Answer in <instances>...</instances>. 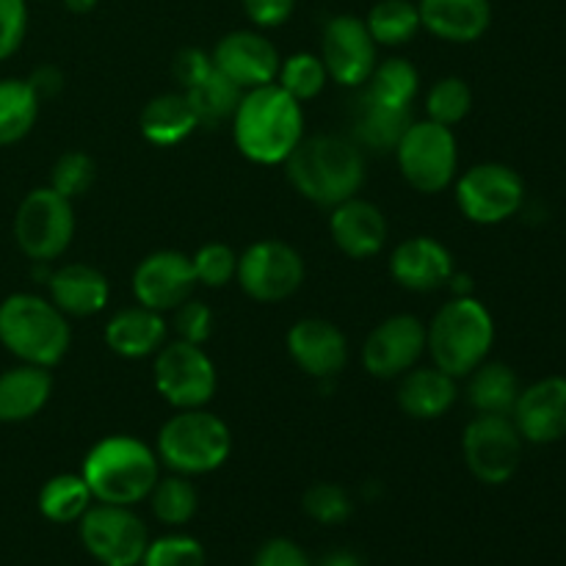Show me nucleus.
Listing matches in <instances>:
<instances>
[{"label": "nucleus", "instance_id": "1", "mask_svg": "<svg viewBox=\"0 0 566 566\" xmlns=\"http://www.w3.org/2000/svg\"><path fill=\"white\" fill-rule=\"evenodd\" d=\"M232 138L252 164H285L304 138L302 103H296L280 83L243 92L232 116Z\"/></svg>", "mask_w": 566, "mask_h": 566}, {"label": "nucleus", "instance_id": "2", "mask_svg": "<svg viewBox=\"0 0 566 566\" xmlns=\"http://www.w3.org/2000/svg\"><path fill=\"white\" fill-rule=\"evenodd\" d=\"M291 186L321 208L357 197L365 182V149L354 138L310 136L285 160Z\"/></svg>", "mask_w": 566, "mask_h": 566}, {"label": "nucleus", "instance_id": "3", "mask_svg": "<svg viewBox=\"0 0 566 566\" xmlns=\"http://www.w3.org/2000/svg\"><path fill=\"white\" fill-rule=\"evenodd\" d=\"M94 503L136 506L147 501L160 479V459L155 448L130 434H114L88 448L81 468Z\"/></svg>", "mask_w": 566, "mask_h": 566}, {"label": "nucleus", "instance_id": "4", "mask_svg": "<svg viewBox=\"0 0 566 566\" xmlns=\"http://www.w3.org/2000/svg\"><path fill=\"white\" fill-rule=\"evenodd\" d=\"M495 343V321L473 296H453L426 326V352L453 379H464L486 363Z\"/></svg>", "mask_w": 566, "mask_h": 566}, {"label": "nucleus", "instance_id": "5", "mask_svg": "<svg viewBox=\"0 0 566 566\" xmlns=\"http://www.w3.org/2000/svg\"><path fill=\"white\" fill-rule=\"evenodd\" d=\"M0 343L20 363L55 368L70 352L66 315L36 293H11L0 302Z\"/></svg>", "mask_w": 566, "mask_h": 566}, {"label": "nucleus", "instance_id": "6", "mask_svg": "<svg viewBox=\"0 0 566 566\" xmlns=\"http://www.w3.org/2000/svg\"><path fill=\"white\" fill-rule=\"evenodd\" d=\"M155 453L160 464L180 475H205L219 470L232 453L230 426L219 415L199 409H177L158 431Z\"/></svg>", "mask_w": 566, "mask_h": 566}, {"label": "nucleus", "instance_id": "7", "mask_svg": "<svg viewBox=\"0 0 566 566\" xmlns=\"http://www.w3.org/2000/svg\"><path fill=\"white\" fill-rule=\"evenodd\" d=\"M403 180L420 193H440L457 180L459 144L453 127L423 119L412 122L396 147Z\"/></svg>", "mask_w": 566, "mask_h": 566}, {"label": "nucleus", "instance_id": "8", "mask_svg": "<svg viewBox=\"0 0 566 566\" xmlns=\"http://www.w3.org/2000/svg\"><path fill=\"white\" fill-rule=\"evenodd\" d=\"M75 235V210L70 199L53 188H33L25 193L14 216V241L33 263H53L70 249Z\"/></svg>", "mask_w": 566, "mask_h": 566}, {"label": "nucleus", "instance_id": "9", "mask_svg": "<svg viewBox=\"0 0 566 566\" xmlns=\"http://www.w3.org/2000/svg\"><path fill=\"white\" fill-rule=\"evenodd\" d=\"M523 446L512 415H475L462 434L464 464L486 486L514 479L523 462Z\"/></svg>", "mask_w": 566, "mask_h": 566}, {"label": "nucleus", "instance_id": "10", "mask_svg": "<svg viewBox=\"0 0 566 566\" xmlns=\"http://www.w3.org/2000/svg\"><path fill=\"white\" fill-rule=\"evenodd\" d=\"M81 542L99 566H138L149 545V531L130 506L94 503L81 520Z\"/></svg>", "mask_w": 566, "mask_h": 566}, {"label": "nucleus", "instance_id": "11", "mask_svg": "<svg viewBox=\"0 0 566 566\" xmlns=\"http://www.w3.org/2000/svg\"><path fill=\"white\" fill-rule=\"evenodd\" d=\"M155 390L175 409H199L213 398L216 365L202 346L186 340L164 343L155 354Z\"/></svg>", "mask_w": 566, "mask_h": 566}, {"label": "nucleus", "instance_id": "12", "mask_svg": "<svg viewBox=\"0 0 566 566\" xmlns=\"http://www.w3.org/2000/svg\"><path fill=\"white\" fill-rule=\"evenodd\" d=\"M525 202V182L512 166L479 164L457 180V205L473 224H501L520 213Z\"/></svg>", "mask_w": 566, "mask_h": 566}, {"label": "nucleus", "instance_id": "13", "mask_svg": "<svg viewBox=\"0 0 566 566\" xmlns=\"http://www.w3.org/2000/svg\"><path fill=\"white\" fill-rule=\"evenodd\" d=\"M304 260L291 243L258 241L238 258V285L260 304L291 298L304 282Z\"/></svg>", "mask_w": 566, "mask_h": 566}, {"label": "nucleus", "instance_id": "14", "mask_svg": "<svg viewBox=\"0 0 566 566\" xmlns=\"http://www.w3.org/2000/svg\"><path fill=\"white\" fill-rule=\"evenodd\" d=\"M376 50L379 44L357 14H335L321 33V61L332 81L340 86L359 88L368 83L370 72L379 64Z\"/></svg>", "mask_w": 566, "mask_h": 566}, {"label": "nucleus", "instance_id": "15", "mask_svg": "<svg viewBox=\"0 0 566 566\" xmlns=\"http://www.w3.org/2000/svg\"><path fill=\"white\" fill-rule=\"evenodd\" d=\"M193 287H197V274L191 258L171 249L147 254L133 271V296L142 307L155 313H175L193 296Z\"/></svg>", "mask_w": 566, "mask_h": 566}, {"label": "nucleus", "instance_id": "16", "mask_svg": "<svg viewBox=\"0 0 566 566\" xmlns=\"http://www.w3.org/2000/svg\"><path fill=\"white\" fill-rule=\"evenodd\" d=\"M426 354V326L415 315H390L368 335L363 365L376 379H401Z\"/></svg>", "mask_w": 566, "mask_h": 566}, {"label": "nucleus", "instance_id": "17", "mask_svg": "<svg viewBox=\"0 0 566 566\" xmlns=\"http://www.w3.org/2000/svg\"><path fill=\"white\" fill-rule=\"evenodd\" d=\"M210 59L216 70L230 77L241 92L276 83L282 66L274 42L260 31H230L219 39Z\"/></svg>", "mask_w": 566, "mask_h": 566}, {"label": "nucleus", "instance_id": "18", "mask_svg": "<svg viewBox=\"0 0 566 566\" xmlns=\"http://www.w3.org/2000/svg\"><path fill=\"white\" fill-rule=\"evenodd\" d=\"M512 420L525 442L553 446L566 437V376H547L520 390Z\"/></svg>", "mask_w": 566, "mask_h": 566}, {"label": "nucleus", "instance_id": "19", "mask_svg": "<svg viewBox=\"0 0 566 566\" xmlns=\"http://www.w3.org/2000/svg\"><path fill=\"white\" fill-rule=\"evenodd\" d=\"M293 363L313 379H335L348 363V340L332 321L302 318L287 332Z\"/></svg>", "mask_w": 566, "mask_h": 566}, {"label": "nucleus", "instance_id": "20", "mask_svg": "<svg viewBox=\"0 0 566 566\" xmlns=\"http://www.w3.org/2000/svg\"><path fill=\"white\" fill-rule=\"evenodd\" d=\"M390 274L401 287L431 293L448 285L453 276V254L446 243L429 235H415L398 243L390 258Z\"/></svg>", "mask_w": 566, "mask_h": 566}, {"label": "nucleus", "instance_id": "21", "mask_svg": "<svg viewBox=\"0 0 566 566\" xmlns=\"http://www.w3.org/2000/svg\"><path fill=\"white\" fill-rule=\"evenodd\" d=\"M329 232L337 249L354 260L379 254L387 247V235H390L385 213L374 202L359 197H352L332 208Z\"/></svg>", "mask_w": 566, "mask_h": 566}, {"label": "nucleus", "instance_id": "22", "mask_svg": "<svg viewBox=\"0 0 566 566\" xmlns=\"http://www.w3.org/2000/svg\"><path fill=\"white\" fill-rule=\"evenodd\" d=\"M420 28L451 44L479 42L492 25L490 0H418Z\"/></svg>", "mask_w": 566, "mask_h": 566}, {"label": "nucleus", "instance_id": "23", "mask_svg": "<svg viewBox=\"0 0 566 566\" xmlns=\"http://www.w3.org/2000/svg\"><path fill=\"white\" fill-rule=\"evenodd\" d=\"M50 302L64 315L88 318L103 313L111 298V285L105 274L86 263H66L48 276Z\"/></svg>", "mask_w": 566, "mask_h": 566}, {"label": "nucleus", "instance_id": "24", "mask_svg": "<svg viewBox=\"0 0 566 566\" xmlns=\"http://www.w3.org/2000/svg\"><path fill=\"white\" fill-rule=\"evenodd\" d=\"M166 337H169V326H166L164 313L142 307L119 310L114 318L105 324V346L125 359H144L155 357L164 348Z\"/></svg>", "mask_w": 566, "mask_h": 566}, {"label": "nucleus", "instance_id": "25", "mask_svg": "<svg viewBox=\"0 0 566 566\" xmlns=\"http://www.w3.org/2000/svg\"><path fill=\"white\" fill-rule=\"evenodd\" d=\"M53 396L50 368L14 365L0 374V423H25L48 407Z\"/></svg>", "mask_w": 566, "mask_h": 566}, {"label": "nucleus", "instance_id": "26", "mask_svg": "<svg viewBox=\"0 0 566 566\" xmlns=\"http://www.w3.org/2000/svg\"><path fill=\"white\" fill-rule=\"evenodd\" d=\"M459 398L457 379L437 365L412 368L401 376L398 385V407L415 420H437L451 412Z\"/></svg>", "mask_w": 566, "mask_h": 566}, {"label": "nucleus", "instance_id": "27", "mask_svg": "<svg viewBox=\"0 0 566 566\" xmlns=\"http://www.w3.org/2000/svg\"><path fill=\"white\" fill-rule=\"evenodd\" d=\"M412 122V108H392L363 92L354 103L352 114L354 142L370 153H396L398 142Z\"/></svg>", "mask_w": 566, "mask_h": 566}, {"label": "nucleus", "instance_id": "28", "mask_svg": "<svg viewBox=\"0 0 566 566\" xmlns=\"http://www.w3.org/2000/svg\"><path fill=\"white\" fill-rule=\"evenodd\" d=\"M138 127H142V136L155 147H175V144L186 142L199 125L186 94L169 92L158 94L144 105Z\"/></svg>", "mask_w": 566, "mask_h": 566}, {"label": "nucleus", "instance_id": "29", "mask_svg": "<svg viewBox=\"0 0 566 566\" xmlns=\"http://www.w3.org/2000/svg\"><path fill=\"white\" fill-rule=\"evenodd\" d=\"M520 390L517 374L503 363H481L468 374V401L479 415H512Z\"/></svg>", "mask_w": 566, "mask_h": 566}, {"label": "nucleus", "instance_id": "30", "mask_svg": "<svg viewBox=\"0 0 566 566\" xmlns=\"http://www.w3.org/2000/svg\"><path fill=\"white\" fill-rule=\"evenodd\" d=\"M36 92L20 77H0V147L22 142L39 119Z\"/></svg>", "mask_w": 566, "mask_h": 566}, {"label": "nucleus", "instance_id": "31", "mask_svg": "<svg viewBox=\"0 0 566 566\" xmlns=\"http://www.w3.org/2000/svg\"><path fill=\"white\" fill-rule=\"evenodd\" d=\"M94 506V497L81 473L53 475L48 484L39 490V512L44 520L55 525L77 523L88 509Z\"/></svg>", "mask_w": 566, "mask_h": 566}, {"label": "nucleus", "instance_id": "32", "mask_svg": "<svg viewBox=\"0 0 566 566\" xmlns=\"http://www.w3.org/2000/svg\"><path fill=\"white\" fill-rule=\"evenodd\" d=\"M365 25L379 48H401L423 31L415 0H379L370 6Z\"/></svg>", "mask_w": 566, "mask_h": 566}, {"label": "nucleus", "instance_id": "33", "mask_svg": "<svg viewBox=\"0 0 566 566\" xmlns=\"http://www.w3.org/2000/svg\"><path fill=\"white\" fill-rule=\"evenodd\" d=\"M420 75L415 64L401 55L379 61L370 72L368 83H365V94H370L379 103L392 105V108H412L415 97H418Z\"/></svg>", "mask_w": 566, "mask_h": 566}, {"label": "nucleus", "instance_id": "34", "mask_svg": "<svg viewBox=\"0 0 566 566\" xmlns=\"http://www.w3.org/2000/svg\"><path fill=\"white\" fill-rule=\"evenodd\" d=\"M191 103L193 116H197L199 127H216L221 122L232 119L238 111V103H241L243 92L230 81V77L221 75L219 70L210 72L202 83L186 88L182 92Z\"/></svg>", "mask_w": 566, "mask_h": 566}, {"label": "nucleus", "instance_id": "35", "mask_svg": "<svg viewBox=\"0 0 566 566\" xmlns=\"http://www.w3.org/2000/svg\"><path fill=\"white\" fill-rule=\"evenodd\" d=\"M149 506H153L158 523L169 525V528H180V525L191 523L199 509L197 486L191 484L188 475H166V479L155 481L153 492H149Z\"/></svg>", "mask_w": 566, "mask_h": 566}, {"label": "nucleus", "instance_id": "36", "mask_svg": "<svg viewBox=\"0 0 566 566\" xmlns=\"http://www.w3.org/2000/svg\"><path fill=\"white\" fill-rule=\"evenodd\" d=\"M329 72H326L321 55L313 53H293L282 61L276 83L291 94L296 103H307V99L318 97L324 92Z\"/></svg>", "mask_w": 566, "mask_h": 566}, {"label": "nucleus", "instance_id": "37", "mask_svg": "<svg viewBox=\"0 0 566 566\" xmlns=\"http://www.w3.org/2000/svg\"><path fill=\"white\" fill-rule=\"evenodd\" d=\"M470 108H473V92H470L468 81L457 75L440 77L426 97V119L437 122V125H459L470 114Z\"/></svg>", "mask_w": 566, "mask_h": 566}, {"label": "nucleus", "instance_id": "38", "mask_svg": "<svg viewBox=\"0 0 566 566\" xmlns=\"http://www.w3.org/2000/svg\"><path fill=\"white\" fill-rule=\"evenodd\" d=\"M94 175H97V166L81 149H72V153H64L53 164V171H50V188L55 193H61L64 199H77L92 188Z\"/></svg>", "mask_w": 566, "mask_h": 566}, {"label": "nucleus", "instance_id": "39", "mask_svg": "<svg viewBox=\"0 0 566 566\" xmlns=\"http://www.w3.org/2000/svg\"><path fill=\"white\" fill-rule=\"evenodd\" d=\"M302 506L307 512V517L321 525H340L354 512L352 495L340 484H329V481H321V484L310 486L304 492Z\"/></svg>", "mask_w": 566, "mask_h": 566}, {"label": "nucleus", "instance_id": "40", "mask_svg": "<svg viewBox=\"0 0 566 566\" xmlns=\"http://www.w3.org/2000/svg\"><path fill=\"white\" fill-rule=\"evenodd\" d=\"M205 547L193 536L171 534L149 539L138 566H205Z\"/></svg>", "mask_w": 566, "mask_h": 566}, {"label": "nucleus", "instance_id": "41", "mask_svg": "<svg viewBox=\"0 0 566 566\" xmlns=\"http://www.w3.org/2000/svg\"><path fill=\"white\" fill-rule=\"evenodd\" d=\"M197 285L205 287H227L238 274V254L227 243H205L191 258Z\"/></svg>", "mask_w": 566, "mask_h": 566}, {"label": "nucleus", "instance_id": "42", "mask_svg": "<svg viewBox=\"0 0 566 566\" xmlns=\"http://www.w3.org/2000/svg\"><path fill=\"white\" fill-rule=\"evenodd\" d=\"M175 332L177 340L205 346L210 340V335H213V310L191 296L175 310Z\"/></svg>", "mask_w": 566, "mask_h": 566}, {"label": "nucleus", "instance_id": "43", "mask_svg": "<svg viewBox=\"0 0 566 566\" xmlns=\"http://www.w3.org/2000/svg\"><path fill=\"white\" fill-rule=\"evenodd\" d=\"M28 33V0H0V61L22 48Z\"/></svg>", "mask_w": 566, "mask_h": 566}, {"label": "nucleus", "instance_id": "44", "mask_svg": "<svg viewBox=\"0 0 566 566\" xmlns=\"http://www.w3.org/2000/svg\"><path fill=\"white\" fill-rule=\"evenodd\" d=\"M171 70H175L177 83H180L182 92H186V88L202 83L205 77L216 70V66H213V59H210V53H205V50H199V48H186L175 55V64H171Z\"/></svg>", "mask_w": 566, "mask_h": 566}, {"label": "nucleus", "instance_id": "45", "mask_svg": "<svg viewBox=\"0 0 566 566\" xmlns=\"http://www.w3.org/2000/svg\"><path fill=\"white\" fill-rule=\"evenodd\" d=\"M243 14L249 17L254 28L265 31V28L285 25L293 17L296 0H241Z\"/></svg>", "mask_w": 566, "mask_h": 566}, {"label": "nucleus", "instance_id": "46", "mask_svg": "<svg viewBox=\"0 0 566 566\" xmlns=\"http://www.w3.org/2000/svg\"><path fill=\"white\" fill-rule=\"evenodd\" d=\"M252 566H315L307 558V553L296 545L293 539L285 536H276L269 539L258 553H254Z\"/></svg>", "mask_w": 566, "mask_h": 566}, {"label": "nucleus", "instance_id": "47", "mask_svg": "<svg viewBox=\"0 0 566 566\" xmlns=\"http://www.w3.org/2000/svg\"><path fill=\"white\" fill-rule=\"evenodd\" d=\"M28 83H31V88L36 92L39 99L53 97V94H59L61 86H64V75H61V70H55V66H39V70L28 77Z\"/></svg>", "mask_w": 566, "mask_h": 566}, {"label": "nucleus", "instance_id": "48", "mask_svg": "<svg viewBox=\"0 0 566 566\" xmlns=\"http://www.w3.org/2000/svg\"><path fill=\"white\" fill-rule=\"evenodd\" d=\"M315 566H363V562H359V556H354L352 551H332Z\"/></svg>", "mask_w": 566, "mask_h": 566}, {"label": "nucleus", "instance_id": "49", "mask_svg": "<svg viewBox=\"0 0 566 566\" xmlns=\"http://www.w3.org/2000/svg\"><path fill=\"white\" fill-rule=\"evenodd\" d=\"M64 3L66 11H72V14H92L94 9H97L99 0H61Z\"/></svg>", "mask_w": 566, "mask_h": 566}]
</instances>
